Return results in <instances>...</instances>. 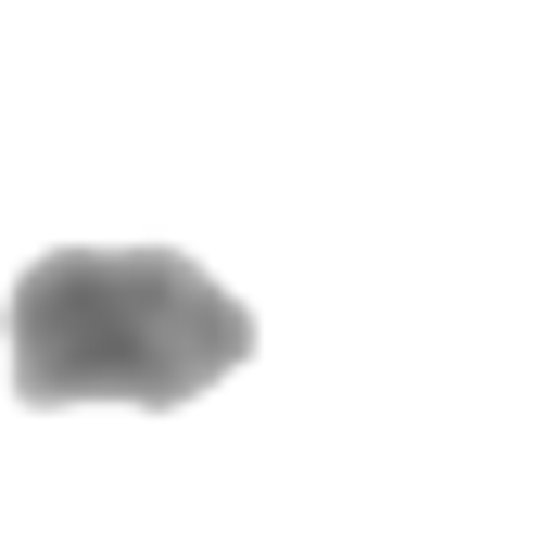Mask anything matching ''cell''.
<instances>
[{
    "mask_svg": "<svg viewBox=\"0 0 556 556\" xmlns=\"http://www.w3.org/2000/svg\"><path fill=\"white\" fill-rule=\"evenodd\" d=\"M260 350L247 298L194 273L181 247H52L13 285V402L78 415V402H142L181 415Z\"/></svg>",
    "mask_w": 556,
    "mask_h": 556,
    "instance_id": "1",
    "label": "cell"
}]
</instances>
